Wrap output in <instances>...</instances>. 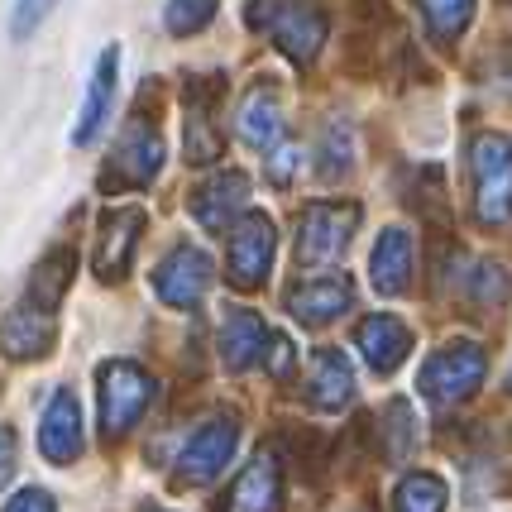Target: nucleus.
I'll return each instance as SVG.
<instances>
[{
    "instance_id": "16",
    "label": "nucleus",
    "mask_w": 512,
    "mask_h": 512,
    "mask_svg": "<svg viewBox=\"0 0 512 512\" xmlns=\"http://www.w3.org/2000/svg\"><path fill=\"white\" fill-rule=\"evenodd\" d=\"M355 307V283L345 273H331V278H307L288 292V312L302 321V326H326L340 312Z\"/></svg>"
},
{
    "instance_id": "25",
    "label": "nucleus",
    "mask_w": 512,
    "mask_h": 512,
    "mask_svg": "<svg viewBox=\"0 0 512 512\" xmlns=\"http://www.w3.org/2000/svg\"><path fill=\"white\" fill-rule=\"evenodd\" d=\"M379 426H383V455L393 460V465H402L407 455H412V446H417V422H412V407L407 402H388L383 407V417H379Z\"/></svg>"
},
{
    "instance_id": "28",
    "label": "nucleus",
    "mask_w": 512,
    "mask_h": 512,
    "mask_svg": "<svg viewBox=\"0 0 512 512\" xmlns=\"http://www.w3.org/2000/svg\"><path fill=\"white\" fill-rule=\"evenodd\" d=\"M53 10H58V0H20V5H15V20H10V34H15V39H29Z\"/></svg>"
},
{
    "instance_id": "5",
    "label": "nucleus",
    "mask_w": 512,
    "mask_h": 512,
    "mask_svg": "<svg viewBox=\"0 0 512 512\" xmlns=\"http://www.w3.org/2000/svg\"><path fill=\"white\" fill-rule=\"evenodd\" d=\"M359 230L355 201H312L297 221V259L302 264H331L345 254L350 235Z\"/></svg>"
},
{
    "instance_id": "19",
    "label": "nucleus",
    "mask_w": 512,
    "mask_h": 512,
    "mask_svg": "<svg viewBox=\"0 0 512 512\" xmlns=\"http://www.w3.org/2000/svg\"><path fill=\"white\" fill-rule=\"evenodd\" d=\"M249 201V178L245 173H216V178L192 192V216L206 230H230V221L245 211Z\"/></svg>"
},
{
    "instance_id": "10",
    "label": "nucleus",
    "mask_w": 512,
    "mask_h": 512,
    "mask_svg": "<svg viewBox=\"0 0 512 512\" xmlns=\"http://www.w3.org/2000/svg\"><path fill=\"white\" fill-rule=\"evenodd\" d=\"M158 168H163V139H158V125L154 120H144V115H134L130 130L120 134V144H115L106 182H115V187H149V182L158 178Z\"/></svg>"
},
{
    "instance_id": "24",
    "label": "nucleus",
    "mask_w": 512,
    "mask_h": 512,
    "mask_svg": "<svg viewBox=\"0 0 512 512\" xmlns=\"http://www.w3.org/2000/svg\"><path fill=\"white\" fill-rule=\"evenodd\" d=\"M446 503H450L446 479L426 474V469L407 474L398 484V493H393V512H446Z\"/></svg>"
},
{
    "instance_id": "31",
    "label": "nucleus",
    "mask_w": 512,
    "mask_h": 512,
    "mask_svg": "<svg viewBox=\"0 0 512 512\" xmlns=\"http://www.w3.org/2000/svg\"><path fill=\"white\" fill-rule=\"evenodd\" d=\"M10 474H15V431L0 426V489L10 484Z\"/></svg>"
},
{
    "instance_id": "21",
    "label": "nucleus",
    "mask_w": 512,
    "mask_h": 512,
    "mask_svg": "<svg viewBox=\"0 0 512 512\" xmlns=\"http://www.w3.org/2000/svg\"><path fill=\"white\" fill-rule=\"evenodd\" d=\"M412 235L407 230H383L379 245H374V254H369V278H374V288H379V297H398V292H407V283H412Z\"/></svg>"
},
{
    "instance_id": "6",
    "label": "nucleus",
    "mask_w": 512,
    "mask_h": 512,
    "mask_svg": "<svg viewBox=\"0 0 512 512\" xmlns=\"http://www.w3.org/2000/svg\"><path fill=\"white\" fill-rule=\"evenodd\" d=\"M273 249H278V235H273V221L264 211H245L240 221L230 225V249H225V278L240 292L264 288L268 268H273Z\"/></svg>"
},
{
    "instance_id": "4",
    "label": "nucleus",
    "mask_w": 512,
    "mask_h": 512,
    "mask_svg": "<svg viewBox=\"0 0 512 512\" xmlns=\"http://www.w3.org/2000/svg\"><path fill=\"white\" fill-rule=\"evenodd\" d=\"M484 369H489V359H484V350H479L474 340H450V345H441V350L422 364L417 388H422L426 402L450 407V402H465L479 393Z\"/></svg>"
},
{
    "instance_id": "20",
    "label": "nucleus",
    "mask_w": 512,
    "mask_h": 512,
    "mask_svg": "<svg viewBox=\"0 0 512 512\" xmlns=\"http://www.w3.org/2000/svg\"><path fill=\"white\" fill-rule=\"evenodd\" d=\"M355 398V369L345 350H316L312 374H307V402L321 412H340L345 402Z\"/></svg>"
},
{
    "instance_id": "18",
    "label": "nucleus",
    "mask_w": 512,
    "mask_h": 512,
    "mask_svg": "<svg viewBox=\"0 0 512 512\" xmlns=\"http://www.w3.org/2000/svg\"><path fill=\"white\" fill-rule=\"evenodd\" d=\"M264 340H268V326L259 312H249V307H230L221 321V335H216V345H221V359L230 374H245L254 369L259 359H264Z\"/></svg>"
},
{
    "instance_id": "1",
    "label": "nucleus",
    "mask_w": 512,
    "mask_h": 512,
    "mask_svg": "<svg viewBox=\"0 0 512 512\" xmlns=\"http://www.w3.org/2000/svg\"><path fill=\"white\" fill-rule=\"evenodd\" d=\"M245 20L297 67H307L326 44V15L312 0H249Z\"/></svg>"
},
{
    "instance_id": "3",
    "label": "nucleus",
    "mask_w": 512,
    "mask_h": 512,
    "mask_svg": "<svg viewBox=\"0 0 512 512\" xmlns=\"http://www.w3.org/2000/svg\"><path fill=\"white\" fill-rule=\"evenodd\" d=\"M154 379L149 369H139L134 359H106L96 369V412H101V431L106 436H125L139 426L144 407L154 402Z\"/></svg>"
},
{
    "instance_id": "7",
    "label": "nucleus",
    "mask_w": 512,
    "mask_h": 512,
    "mask_svg": "<svg viewBox=\"0 0 512 512\" xmlns=\"http://www.w3.org/2000/svg\"><path fill=\"white\" fill-rule=\"evenodd\" d=\"M211 278H216L211 254L197 245H178V249H168V259L154 268V292H158V302H168L178 312H192L201 297H206Z\"/></svg>"
},
{
    "instance_id": "13",
    "label": "nucleus",
    "mask_w": 512,
    "mask_h": 512,
    "mask_svg": "<svg viewBox=\"0 0 512 512\" xmlns=\"http://www.w3.org/2000/svg\"><path fill=\"white\" fill-rule=\"evenodd\" d=\"M278 508H283V465H278L273 450H259L240 469V479L230 484V493L221 498L216 512H278Z\"/></svg>"
},
{
    "instance_id": "11",
    "label": "nucleus",
    "mask_w": 512,
    "mask_h": 512,
    "mask_svg": "<svg viewBox=\"0 0 512 512\" xmlns=\"http://www.w3.org/2000/svg\"><path fill=\"white\" fill-rule=\"evenodd\" d=\"M144 206H111L101 225H96V273L111 283V278H125L134 264V249H139V235H144Z\"/></svg>"
},
{
    "instance_id": "12",
    "label": "nucleus",
    "mask_w": 512,
    "mask_h": 512,
    "mask_svg": "<svg viewBox=\"0 0 512 512\" xmlns=\"http://www.w3.org/2000/svg\"><path fill=\"white\" fill-rule=\"evenodd\" d=\"M355 350L364 355V364H369L374 374L388 379V374H398L402 364H407V355H412V326L388 312L364 316L355 326Z\"/></svg>"
},
{
    "instance_id": "29",
    "label": "nucleus",
    "mask_w": 512,
    "mask_h": 512,
    "mask_svg": "<svg viewBox=\"0 0 512 512\" xmlns=\"http://www.w3.org/2000/svg\"><path fill=\"white\" fill-rule=\"evenodd\" d=\"M297 163H302V158H297V149H292V144H278V149L268 154V182H273V187H292Z\"/></svg>"
},
{
    "instance_id": "8",
    "label": "nucleus",
    "mask_w": 512,
    "mask_h": 512,
    "mask_svg": "<svg viewBox=\"0 0 512 512\" xmlns=\"http://www.w3.org/2000/svg\"><path fill=\"white\" fill-rule=\"evenodd\" d=\"M235 446H240L235 417H211L206 426H197L178 455V484H211V479L230 465Z\"/></svg>"
},
{
    "instance_id": "22",
    "label": "nucleus",
    "mask_w": 512,
    "mask_h": 512,
    "mask_svg": "<svg viewBox=\"0 0 512 512\" xmlns=\"http://www.w3.org/2000/svg\"><path fill=\"white\" fill-rule=\"evenodd\" d=\"M278 134H283V96L273 82H259L240 106V139L249 149H268L278 144Z\"/></svg>"
},
{
    "instance_id": "30",
    "label": "nucleus",
    "mask_w": 512,
    "mask_h": 512,
    "mask_svg": "<svg viewBox=\"0 0 512 512\" xmlns=\"http://www.w3.org/2000/svg\"><path fill=\"white\" fill-rule=\"evenodd\" d=\"M5 512H53V493L48 489H20L10 503H5Z\"/></svg>"
},
{
    "instance_id": "32",
    "label": "nucleus",
    "mask_w": 512,
    "mask_h": 512,
    "mask_svg": "<svg viewBox=\"0 0 512 512\" xmlns=\"http://www.w3.org/2000/svg\"><path fill=\"white\" fill-rule=\"evenodd\" d=\"M288 364H292V340H288V335H273V350H268V369H273V374H288Z\"/></svg>"
},
{
    "instance_id": "27",
    "label": "nucleus",
    "mask_w": 512,
    "mask_h": 512,
    "mask_svg": "<svg viewBox=\"0 0 512 512\" xmlns=\"http://www.w3.org/2000/svg\"><path fill=\"white\" fill-rule=\"evenodd\" d=\"M216 5H221V0H168V15H163V20H168V34H201V29H206V24L216 20Z\"/></svg>"
},
{
    "instance_id": "15",
    "label": "nucleus",
    "mask_w": 512,
    "mask_h": 512,
    "mask_svg": "<svg viewBox=\"0 0 512 512\" xmlns=\"http://www.w3.org/2000/svg\"><path fill=\"white\" fill-rule=\"evenodd\" d=\"M115 77H120V48L111 44V48H101V58L91 67L87 101H82V115H77V125H72V144H77V149L96 144V134L106 130L111 106H115Z\"/></svg>"
},
{
    "instance_id": "23",
    "label": "nucleus",
    "mask_w": 512,
    "mask_h": 512,
    "mask_svg": "<svg viewBox=\"0 0 512 512\" xmlns=\"http://www.w3.org/2000/svg\"><path fill=\"white\" fill-rule=\"evenodd\" d=\"M72 268H77V254H72V249H53L44 264L34 268L24 302H34V307H44V312H58V307H63L67 283H72Z\"/></svg>"
},
{
    "instance_id": "9",
    "label": "nucleus",
    "mask_w": 512,
    "mask_h": 512,
    "mask_svg": "<svg viewBox=\"0 0 512 512\" xmlns=\"http://www.w3.org/2000/svg\"><path fill=\"white\" fill-rule=\"evenodd\" d=\"M187 120H182V144H187V158L192 163H216L225 149V134L216 125V106H221V82L216 77H192L187 82Z\"/></svg>"
},
{
    "instance_id": "17",
    "label": "nucleus",
    "mask_w": 512,
    "mask_h": 512,
    "mask_svg": "<svg viewBox=\"0 0 512 512\" xmlns=\"http://www.w3.org/2000/svg\"><path fill=\"white\" fill-rule=\"evenodd\" d=\"M58 340V312H44L34 302H20L15 312L0 321V350L10 359H34L48 355Z\"/></svg>"
},
{
    "instance_id": "14",
    "label": "nucleus",
    "mask_w": 512,
    "mask_h": 512,
    "mask_svg": "<svg viewBox=\"0 0 512 512\" xmlns=\"http://www.w3.org/2000/svg\"><path fill=\"white\" fill-rule=\"evenodd\" d=\"M39 450L53 465H72L82 455V407L72 388H58L44 407V422H39Z\"/></svg>"
},
{
    "instance_id": "2",
    "label": "nucleus",
    "mask_w": 512,
    "mask_h": 512,
    "mask_svg": "<svg viewBox=\"0 0 512 512\" xmlns=\"http://www.w3.org/2000/svg\"><path fill=\"white\" fill-rule=\"evenodd\" d=\"M469 173H474V216L484 225L512 221V139L498 130L474 134L469 149Z\"/></svg>"
},
{
    "instance_id": "26",
    "label": "nucleus",
    "mask_w": 512,
    "mask_h": 512,
    "mask_svg": "<svg viewBox=\"0 0 512 512\" xmlns=\"http://www.w3.org/2000/svg\"><path fill=\"white\" fill-rule=\"evenodd\" d=\"M417 5H422V20L436 39H455L474 20V0H417Z\"/></svg>"
}]
</instances>
